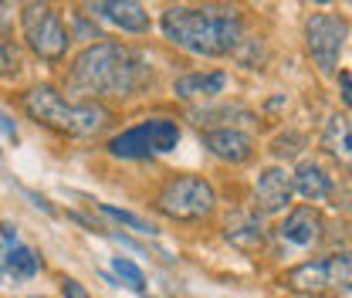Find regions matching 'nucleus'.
I'll list each match as a JSON object with an SVG mask.
<instances>
[{
	"instance_id": "f257e3e1",
	"label": "nucleus",
	"mask_w": 352,
	"mask_h": 298,
	"mask_svg": "<svg viewBox=\"0 0 352 298\" xmlns=\"http://www.w3.org/2000/svg\"><path fill=\"white\" fill-rule=\"evenodd\" d=\"M153 72L139 51L116 41H95L85 47L72 72H68V88L75 95H95V98H129L139 88L149 85Z\"/></svg>"
},
{
	"instance_id": "f03ea898",
	"label": "nucleus",
	"mask_w": 352,
	"mask_h": 298,
	"mask_svg": "<svg viewBox=\"0 0 352 298\" xmlns=\"http://www.w3.org/2000/svg\"><path fill=\"white\" fill-rule=\"evenodd\" d=\"M241 31L244 21L237 7H170L163 14V34L176 47L204 58L230 54L241 44Z\"/></svg>"
},
{
	"instance_id": "7ed1b4c3",
	"label": "nucleus",
	"mask_w": 352,
	"mask_h": 298,
	"mask_svg": "<svg viewBox=\"0 0 352 298\" xmlns=\"http://www.w3.org/2000/svg\"><path fill=\"white\" fill-rule=\"evenodd\" d=\"M24 109L34 123H44V126L68 132V136H95L109 119V112L102 105H72L47 85L31 88L24 95Z\"/></svg>"
},
{
	"instance_id": "20e7f679",
	"label": "nucleus",
	"mask_w": 352,
	"mask_h": 298,
	"mask_svg": "<svg viewBox=\"0 0 352 298\" xmlns=\"http://www.w3.org/2000/svg\"><path fill=\"white\" fill-rule=\"evenodd\" d=\"M179 142V126L173 119H146L109 139V153L119 160H149L156 153H170Z\"/></svg>"
},
{
	"instance_id": "39448f33",
	"label": "nucleus",
	"mask_w": 352,
	"mask_h": 298,
	"mask_svg": "<svg viewBox=\"0 0 352 298\" xmlns=\"http://www.w3.org/2000/svg\"><path fill=\"white\" fill-rule=\"evenodd\" d=\"M156 207L173 220H200V217L214 213L217 193L204 176H176L160 190Z\"/></svg>"
},
{
	"instance_id": "423d86ee",
	"label": "nucleus",
	"mask_w": 352,
	"mask_h": 298,
	"mask_svg": "<svg viewBox=\"0 0 352 298\" xmlns=\"http://www.w3.org/2000/svg\"><path fill=\"white\" fill-rule=\"evenodd\" d=\"M21 31L31 51L44 61H58L68 51V31L54 14V7L44 0H28V7L21 10Z\"/></svg>"
},
{
	"instance_id": "0eeeda50",
	"label": "nucleus",
	"mask_w": 352,
	"mask_h": 298,
	"mask_svg": "<svg viewBox=\"0 0 352 298\" xmlns=\"http://www.w3.org/2000/svg\"><path fill=\"white\" fill-rule=\"evenodd\" d=\"M349 34V21L346 17H336V14H311L305 21V47L311 54V61L332 75L336 65H339V54H342V44Z\"/></svg>"
},
{
	"instance_id": "6e6552de",
	"label": "nucleus",
	"mask_w": 352,
	"mask_h": 298,
	"mask_svg": "<svg viewBox=\"0 0 352 298\" xmlns=\"http://www.w3.org/2000/svg\"><path fill=\"white\" fill-rule=\"evenodd\" d=\"M295 193V176L285 167H267L254 183V204L261 213H281L292 204Z\"/></svg>"
},
{
	"instance_id": "1a4fd4ad",
	"label": "nucleus",
	"mask_w": 352,
	"mask_h": 298,
	"mask_svg": "<svg viewBox=\"0 0 352 298\" xmlns=\"http://www.w3.org/2000/svg\"><path fill=\"white\" fill-rule=\"evenodd\" d=\"M88 7L102 21H109V24L129 31V34H146L149 31V14L142 10L139 0H88Z\"/></svg>"
},
{
	"instance_id": "9d476101",
	"label": "nucleus",
	"mask_w": 352,
	"mask_h": 298,
	"mask_svg": "<svg viewBox=\"0 0 352 298\" xmlns=\"http://www.w3.org/2000/svg\"><path fill=\"white\" fill-rule=\"evenodd\" d=\"M322 231H325V224H322V213L315 207H292L278 227V237L295 244V248H311L322 237Z\"/></svg>"
},
{
	"instance_id": "9b49d317",
	"label": "nucleus",
	"mask_w": 352,
	"mask_h": 298,
	"mask_svg": "<svg viewBox=\"0 0 352 298\" xmlns=\"http://www.w3.org/2000/svg\"><path fill=\"white\" fill-rule=\"evenodd\" d=\"M204 149H210L223 163H248L254 156V139L241 129H210L204 132Z\"/></svg>"
},
{
	"instance_id": "f8f14e48",
	"label": "nucleus",
	"mask_w": 352,
	"mask_h": 298,
	"mask_svg": "<svg viewBox=\"0 0 352 298\" xmlns=\"http://www.w3.org/2000/svg\"><path fill=\"white\" fill-rule=\"evenodd\" d=\"M223 237H227L237 251H244V255H258V251L264 248L261 217H258V213H234V217L227 220Z\"/></svg>"
},
{
	"instance_id": "ddd939ff",
	"label": "nucleus",
	"mask_w": 352,
	"mask_h": 298,
	"mask_svg": "<svg viewBox=\"0 0 352 298\" xmlns=\"http://www.w3.org/2000/svg\"><path fill=\"white\" fill-rule=\"evenodd\" d=\"M223 88H227V72H193L176 78L173 95L183 102H197V98H214Z\"/></svg>"
},
{
	"instance_id": "4468645a",
	"label": "nucleus",
	"mask_w": 352,
	"mask_h": 298,
	"mask_svg": "<svg viewBox=\"0 0 352 298\" xmlns=\"http://www.w3.org/2000/svg\"><path fill=\"white\" fill-rule=\"evenodd\" d=\"M322 149L339 163V167H346L352 170V123L346 116H329V123L322 129Z\"/></svg>"
},
{
	"instance_id": "2eb2a0df",
	"label": "nucleus",
	"mask_w": 352,
	"mask_h": 298,
	"mask_svg": "<svg viewBox=\"0 0 352 298\" xmlns=\"http://www.w3.org/2000/svg\"><path fill=\"white\" fill-rule=\"evenodd\" d=\"M295 176V190L311 200V204H318V200H329L332 197V190H336V183H332V176L322 170L318 163H298V170L292 173Z\"/></svg>"
},
{
	"instance_id": "dca6fc26",
	"label": "nucleus",
	"mask_w": 352,
	"mask_h": 298,
	"mask_svg": "<svg viewBox=\"0 0 352 298\" xmlns=\"http://www.w3.org/2000/svg\"><path fill=\"white\" fill-rule=\"evenodd\" d=\"M285 285L292 292H322V288H329V261L318 257V261H305V264L292 268L285 275Z\"/></svg>"
},
{
	"instance_id": "f3484780",
	"label": "nucleus",
	"mask_w": 352,
	"mask_h": 298,
	"mask_svg": "<svg viewBox=\"0 0 352 298\" xmlns=\"http://www.w3.org/2000/svg\"><path fill=\"white\" fill-rule=\"evenodd\" d=\"M3 268H7L14 278H34L38 268H41V257L34 255L31 248H24V244H14L10 255L3 257Z\"/></svg>"
},
{
	"instance_id": "a211bd4d",
	"label": "nucleus",
	"mask_w": 352,
	"mask_h": 298,
	"mask_svg": "<svg viewBox=\"0 0 352 298\" xmlns=\"http://www.w3.org/2000/svg\"><path fill=\"white\" fill-rule=\"evenodd\" d=\"M329 288H342L352 292V251H339V255H329Z\"/></svg>"
},
{
	"instance_id": "6ab92c4d",
	"label": "nucleus",
	"mask_w": 352,
	"mask_h": 298,
	"mask_svg": "<svg viewBox=\"0 0 352 298\" xmlns=\"http://www.w3.org/2000/svg\"><path fill=\"white\" fill-rule=\"evenodd\" d=\"M98 211L105 213L109 220H116V224H122V227L135 231V234H146V237L160 234V231H156V224H149L146 217H139V213H132V211H119V207H112V204H98Z\"/></svg>"
},
{
	"instance_id": "aec40b11",
	"label": "nucleus",
	"mask_w": 352,
	"mask_h": 298,
	"mask_svg": "<svg viewBox=\"0 0 352 298\" xmlns=\"http://www.w3.org/2000/svg\"><path fill=\"white\" fill-rule=\"evenodd\" d=\"M112 268H116V275L122 278V285H129L132 292H146V275L139 271V264L129 261V257H112Z\"/></svg>"
},
{
	"instance_id": "412c9836",
	"label": "nucleus",
	"mask_w": 352,
	"mask_h": 298,
	"mask_svg": "<svg viewBox=\"0 0 352 298\" xmlns=\"http://www.w3.org/2000/svg\"><path fill=\"white\" fill-rule=\"evenodd\" d=\"M21 68H24L21 44L10 41V38H0V78H3V75H17Z\"/></svg>"
},
{
	"instance_id": "4be33fe9",
	"label": "nucleus",
	"mask_w": 352,
	"mask_h": 298,
	"mask_svg": "<svg viewBox=\"0 0 352 298\" xmlns=\"http://www.w3.org/2000/svg\"><path fill=\"white\" fill-rule=\"evenodd\" d=\"M193 119H197V126H210V123H220V119H244V123H251V112L248 109H241V105H220L214 112H193Z\"/></svg>"
},
{
	"instance_id": "5701e85b",
	"label": "nucleus",
	"mask_w": 352,
	"mask_h": 298,
	"mask_svg": "<svg viewBox=\"0 0 352 298\" xmlns=\"http://www.w3.org/2000/svg\"><path fill=\"white\" fill-rule=\"evenodd\" d=\"M305 149V136H298V132H285V136H278L274 142H271V153L278 156V160H292V156H298Z\"/></svg>"
},
{
	"instance_id": "b1692460",
	"label": "nucleus",
	"mask_w": 352,
	"mask_h": 298,
	"mask_svg": "<svg viewBox=\"0 0 352 298\" xmlns=\"http://www.w3.org/2000/svg\"><path fill=\"white\" fill-rule=\"evenodd\" d=\"M234 58H237L244 68H258V65H264V44H261V38H254V41H241L237 47H234Z\"/></svg>"
},
{
	"instance_id": "393cba45",
	"label": "nucleus",
	"mask_w": 352,
	"mask_h": 298,
	"mask_svg": "<svg viewBox=\"0 0 352 298\" xmlns=\"http://www.w3.org/2000/svg\"><path fill=\"white\" fill-rule=\"evenodd\" d=\"M61 295L65 298H91L85 292V285H82V281H75V278H65V281H61Z\"/></svg>"
},
{
	"instance_id": "a878e982",
	"label": "nucleus",
	"mask_w": 352,
	"mask_h": 298,
	"mask_svg": "<svg viewBox=\"0 0 352 298\" xmlns=\"http://www.w3.org/2000/svg\"><path fill=\"white\" fill-rule=\"evenodd\" d=\"M7 31H10V7L0 0V38H7Z\"/></svg>"
},
{
	"instance_id": "bb28decb",
	"label": "nucleus",
	"mask_w": 352,
	"mask_h": 298,
	"mask_svg": "<svg viewBox=\"0 0 352 298\" xmlns=\"http://www.w3.org/2000/svg\"><path fill=\"white\" fill-rule=\"evenodd\" d=\"M339 85H342V98H346V105L352 109V75L342 72V75H339Z\"/></svg>"
},
{
	"instance_id": "cd10ccee",
	"label": "nucleus",
	"mask_w": 352,
	"mask_h": 298,
	"mask_svg": "<svg viewBox=\"0 0 352 298\" xmlns=\"http://www.w3.org/2000/svg\"><path fill=\"white\" fill-rule=\"evenodd\" d=\"M0 237L14 248V244H17V227H14V224H0Z\"/></svg>"
},
{
	"instance_id": "c85d7f7f",
	"label": "nucleus",
	"mask_w": 352,
	"mask_h": 298,
	"mask_svg": "<svg viewBox=\"0 0 352 298\" xmlns=\"http://www.w3.org/2000/svg\"><path fill=\"white\" fill-rule=\"evenodd\" d=\"M24 193H28V197H31V200H34V207H41L44 213H54V207H51V204H47V200H44V197H38V193H34V190H24Z\"/></svg>"
},
{
	"instance_id": "c756f323",
	"label": "nucleus",
	"mask_w": 352,
	"mask_h": 298,
	"mask_svg": "<svg viewBox=\"0 0 352 298\" xmlns=\"http://www.w3.org/2000/svg\"><path fill=\"white\" fill-rule=\"evenodd\" d=\"M0 129H3V132H7L10 139H17V126H14V123H10V119L3 116V112H0Z\"/></svg>"
},
{
	"instance_id": "7c9ffc66",
	"label": "nucleus",
	"mask_w": 352,
	"mask_h": 298,
	"mask_svg": "<svg viewBox=\"0 0 352 298\" xmlns=\"http://www.w3.org/2000/svg\"><path fill=\"white\" fill-rule=\"evenodd\" d=\"M311 298H329V295H311Z\"/></svg>"
},
{
	"instance_id": "2f4dec72",
	"label": "nucleus",
	"mask_w": 352,
	"mask_h": 298,
	"mask_svg": "<svg viewBox=\"0 0 352 298\" xmlns=\"http://www.w3.org/2000/svg\"><path fill=\"white\" fill-rule=\"evenodd\" d=\"M315 3H329V0H315Z\"/></svg>"
},
{
	"instance_id": "473e14b6",
	"label": "nucleus",
	"mask_w": 352,
	"mask_h": 298,
	"mask_svg": "<svg viewBox=\"0 0 352 298\" xmlns=\"http://www.w3.org/2000/svg\"><path fill=\"white\" fill-rule=\"evenodd\" d=\"M31 298H44V295H31Z\"/></svg>"
},
{
	"instance_id": "72a5a7b5",
	"label": "nucleus",
	"mask_w": 352,
	"mask_h": 298,
	"mask_svg": "<svg viewBox=\"0 0 352 298\" xmlns=\"http://www.w3.org/2000/svg\"><path fill=\"white\" fill-rule=\"evenodd\" d=\"M0 275H3V271H0Z\"/></svg>"
},
{
	"instance_id": "f704fd0d",
	"label": "nucleus",
	"mask_w": 352,
	"mask_h": 298,
	"mask_svg": "<svg viewBox=\"0 0 352 298\" xmlns=\"http://www.w3.org/2000/svg\"><path fill=\"white\" fill-rule=\"evenodd\" d=\"M10 3H14V0H10Z\"/></svg>"
}]
</instances>
